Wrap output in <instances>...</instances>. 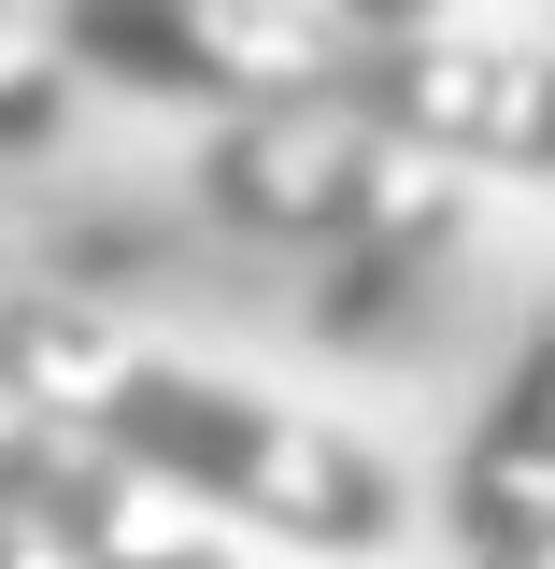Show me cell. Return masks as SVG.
Masks as SVG:
<instances>
[{
    "label": "cell",
    "instance_id": "cell-1",
    "mask_svg": "<svg viewBox=\"0 0 555 569\" xmlns=\"http://www.w3.org/2000/svg\"><path fill=\"white\" fill-rule=\"evenodd\" d=\"M0 385L29 413H58L71 441H100L129 485H186L214 512L299 541V556H399V527H414V498H399V470L370 441L285 413V399L228 385V370H186V356L129 342L86 299L0 284Z\"/></svg>",
    "mask_w": 555,
    "mask_h": 569
},
{
    "label": "cell",
    "instance_id": "cell-2",
    "mask_svg": "<svg viewBox=\"0 0 555 569\" xmlns=\"http://www.w3.org/2000/svg\"><path fill=\"white\" fill-rule=\"evenodd\" d=\"M58 71H100L129 100H200V114H285L328 100L343 29L285 0H58Z\"/></svg>",
    "mask_w": 555,
    "mask_h": 569
},
{
    "label": "cell",
    "instance_id": "cell-3",
    "mask_svg": "<svg viewBox=\"0 0 555 569\" xmlns=\"http://www.w3.org/2000/svg\"><path fill=\"white\" fill-rule=\"evenodd\" d=\"M328 100H343L356 129H385L399 157H427V171H513V186H527V171L555 157L542 58L456 43V29H343Z\"/></svg>",
    "mask_w": 555,
    "mask_h": 569
},
{
    "label": "cell",
    "instance_id": "cell-4",
    "mask_svg": "<svg viewBox=\"0 0 555 569\" xmlns=\"http://www.w3.org/2000/svg\"><path fill=\"white\" fill-rule=\"evenodd\" d=\"M427 186H456V171H427L399 157L385 129H356L343 100H285V114H228L200 157V200L228 228H271V242H356L370 213L427 200Z\"/></svg>",
    "mask_w": 555,
    "mask_h": 569
},
{
    "label": "cell",
    "instance_id": "cell-5",
    "mask_svg": "<svg viewBox=\"0 0 555 569\" xmlns=\"http://www.w3.org/2000/svg\"><path fill=\"white\" fill-rule=\"evenodd\" d=\"M456 541L470 569H542L555 556V342H513L485 427L456 456Z\"/></svg>",
    "mask_w": 555,
    "mask_h": 569
},
{
    "label": "cell",
    "instance_id": "cell-6",
    "mask_svg": "<svg viewBox=\"0 0 555 569\" xmlns=\"http://www.w3.org/2000/svg\"><path fill=\"white\" fill-rule=\"evenodd\" d=\"M442 242H456V186H427V200L370 213V228H356V257H343V299H328V328L356 342V328H370L385 299H414V271L442 257Z\"/></svg>",
    "mask_w": 555,
    "mask_h": 569
},
{
    "label": "cell",
    "instance_id": "cell-7",
    "mask_svg": "<svg viewBox=\"0 0 555 569\" xmlns=\"http://www.w3.org/2000/svg\"><path fill=\"white\" fill-rule=\"evenodd\" d=\"M58 129H71V71L29 29V0H0V157H58Z\"/></svg>",
    "mask_w": 555,
    "mask_h": 569
},
{
    "label": "cell",
    "instance_id": "cell-8",
    "mask_svg": "<svg viewBox=\"0 0 555 569\" xmlns=\"http://www.w3.org/2000/svg\"><path fill=\"white\" fill-rule=\"evenodd\" d=\"M58 441H71L58 413H29V399H14V385H0V527H14V512H29V498H43V470H58Z\"/></svg>",
    "mask_w": 555,
    "mask_h": 569
},
{
    "label": "cell",
    "instance_id": "cell-9",
    "mask_svg": "<svg viewBox=\"0 0 555 569\" xmlns=\"http://www.w3.org/2000/svg\"><path fill=\"white\" fill-rule=\"evenodd\" d=\"M343 29H442V0H343Z\"/></svg>",
    "mask_w": 555,
    "mask_h": 569
},
{
    "label": "cell",
    "instance_id": "cell-10",
    "mask_svg": "<svg viewBox=\"0 0 555 569\" xmlns=\"http://www.w3.org/2000/svg\"><path fill=\"white\" fill-rule=\"evenodd\" d=\"M0 569H58V556H43V541H29V527H0Z\"/></svg>",
    "mask_w": 555,
    "mask_h": 569
}]
</instances>
